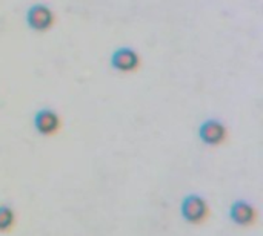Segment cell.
I'll use <instances>...</instances> for the list:
<instances>
[{
  "mask_svg": "<svg viewBox=\"0 0 263 236\" xmlns=\"http://www.w3.org/2000/svg\"><path fill=\"white\" fill-rule=\"evenodd\" d=\"M29 22L34 28L37 29H43L51 23V14L45 6H35L31 12H29Z\"/></svg>",
  "mask_w": 263,
  "mask_h": 236,
  "instance_id": "cell-1",
  "label": "cell"
},
{
  "mask_svg": "<svg viewBox=\"0 0 263 236\" xmlns=\"http://www.w3.org/2000/svg\"><path fill=\"white\" fill-rule=\"evenodd\" d=\"M225 132H223V127L219 124V123H214V121H210L206 123L203 127H202V137L205 141L214 144V143H219L222 138H223Z\"/></svg>",
  "mask_w": 263,
  "mask_h": 236,
  "instance_id": "cell-2",
  "label": "cell"
},
{
  "mask_svg": "<svg viewBox=\"0 0 263 236\" xmlns=\"http://www.w3.org/2000/svg\"><path fill=\"white\" fill-rule=\"evenodd\" d=\"M203 212H205V206L199 198H190L183 206V213L191 221L200 220L203 217Z\"/></svg>",
  "mask_w": 263,
  "mask_h": 236,
  "instance_id": "cell-3",
  "label": "cell"
},
{
  "mask_svg": "<svg viewBox=\"0 0 263 236\" xmlns=\"http://www.w3.org/2000/svg\"><path fill=\"white\" fill-rule=\"evenodd\" d=\"M114 65H116L117 68H120L122 71L133 69V68L137 65L136 54H133L129 49H120V51L114 55Z\"/></svg>",
  "mask_w": 263,
  "mask_h": 236,
  "instance_id": "cell-4",
  "label": "cell"
},
{
  "mask_svg": "<svg viewBox=\"0 0 263 236\" xmlns=\"http://www.w3.org/2000/svg\"><path fill=\"white\" fill-rule=\"evenodd\" d=\"M57 126V118L51 112H43L37 118V127L42 132H52Z\"/></svg>",
  "mask_w": 263,
  "mask_h": 236,
  "instance_id": "cell-5",
  "label": "cell"
},
{
  "mask_svg": "<svg viewBox=\"0 0 263 236\" xmlns=\"http://www.w3.org/2000/svg\"><path fill=\"white\" fill-rule=\"evenodd\" d=\"M233 217L237 223L245 224V223H250L253 220V210L247 204H237L233 209Z\"/></svg>",
  "mask_w": 263,
  "mask_h": 236,
  "instance_id": "cell-6",
  "label": "cell"
},
{
  "mask_svg": "<svg viewBox=\"0 0 263 236\" xmlns=\"http://www.w3.org/2000/svg\"><path fill=\"white\" fill-rule=\"evenodd\" d=\"M12 223V213L8 209H0V230L9 227Z\"/></svg>",
  "mask_w": 263,
  "mask_h": 236,
  "instance_id": "cell-7",
  "label": "cell"
}]
</instances>
